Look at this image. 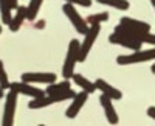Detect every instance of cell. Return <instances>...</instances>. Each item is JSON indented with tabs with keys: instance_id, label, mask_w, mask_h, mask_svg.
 Wrapping results in <instances>:
<instances>
[{
	"instance_id": "obj_1",
	"label": "cell",
	"mask_w": 155,
	"mask_h": 126,
	"mask_svg": "<svg viewBox=\"0 0 155 126\" xmlns=\"http://www.w3.org/2000/svg\"><path fill=\"white\" fill-rule=\"evenodd\" d=\"M109 42L137 52V50L143 47V44L155 45V34H152L150 31L149 33H135L132 30L123 27L121 23H118L115 27V31L109 36Z\"/></svg>"
},
{
	"instance_id": "obj_2",
	"label": "cell",
	"mask_w": 155,
	"mask_h": 126,
	"mask_svg": "<svg viewBox=\"0 0 155 126\" xmlns=\"http://www.w3.org/2000/svg\"><path fill=\"white\" fill-rule=\"evenodd\" d=\"M79 50H81V44L78 42V39H71L68 44V50L65 55V61L62 66V77L65 80H71L74 75V66L79 61Z\"/></svg>"
},
{
	"instance_id": "obj_3",
	"label": "cell",
	"mask_w": 155,
	"mask_h": 126,
	"mask_svg": "<svg viewBox=\"0 0 155 126\" xmlns=\"http://www.w3.org/2000/svg\"><path fill=\"white\" fill-rule=\"evenodd\" d=\"M76 95L74 90L68 89L65 92H61V94H54V95H44V97H39V98H33L31 101L28 103V107L30 109H42V107H47V106H51V104H56V103H61V101H65V100H73Z\"/></svg>"
},
{
	"instance_id": "obj_4",
	"label": "cell",
	"mask_w": 155,
	"mask_h": 126,
	"mask_svg": "<svg viewBox=\"0 0 155 126\" xmlns=\"http://www.w3.org/2000/svg\"><path fill=\"white\" fill-rule=\"evenodd\" d=\"M62 11H64V14H65V16L68 17V20L73 23L74 30H76L78 33H79V34H85V33L88 31L90 25L87 23V20L79 14V12L76 11V8H74V5H73V3L65 2V3H64V6H62Z\"/></svg>"
},
{
	"instance_id": "obj_5",
	"label": "cell",
	"mask_w": 155,
	"mask_h": 126,
	"mask_svg": "<svg viewBox=\"0 0 155 126\" xmlns=\"http://www.w3.org/2000/svg\"><path fill=\"white\" fill-rule=\"evenodd\" d=\"M146 61H155V48L137 50L132 55H120L116 58V64L129 66V64H138V62H146Z\"/></svg>"
},
{
	"instance_id": "obj_6",
	"label": "cell",
	"mask_w": 155,
	"mask_h": 126,
	"mask_svg": "<svg viewBox=\"0 0 155 126\" xmlns=\"http://www.w3.org/2000/svg\"><path fill=\"white\" fill-rule=\"evenodd\" d=\"M17 92L9 89L6 97H5V109H3V118L2 124L3 126H12L16 118V107H17Z\"/></svg>"
},
{
	"instance_id": "obj_7",
	"label": "cell",
	"mask_w": 155,
	"mask_h": 126,
	"mask_svg": "<svg viewBox=\"0 0 155 126\" xmlns=\"http://www.w3.org/2000/svg\"><path fill=\"white\" fill-rule=\"evenodd\" d=\"M101 31V23H95V25H90V28L88 31L84 34V42L81 44V50H79V61L78 62H84L90 53V50H92L95 41H96V37Z\"/></svg>"
},
{
	"instance_id": "obj_8",
	"label": "cell",
	"mask_w": 155,
	"mask_h": 126,
	"mask_svg": "<svg viewBox=\"0 0 155 126\" xmlns=\"http://www.w3.org/2000/svg\"><path fill=\"white\" fill-rule=\"evenodd\" d=\"M22 81L25 83H42V84H51L56 81V73L51 72H27L22 73Z\"/></svg>"
},
{
	"instance_id": "obj_9",
	"label": "cell",
	"mask_w": 155,
	"mask_h": 126,
	"mask_svg": "<svg viewBox=\"0 0 155 126\" xmlns=\"http://www.w3.org/2000/svg\"><path fill=\"white\" fill-rule=\"evenodd\" d=\"M11 89H12V90H16L19 95H27V97H30V98H39V97L47 95V92L41 90L39 87L30 86V83H25V81L11 83Z\"/></svg>"
},
{
	"instance_id": "obj_10",
	"label": "cell",
	"mask_w": 155,
	"mask_h": 126,
	"mask_svg": "<svg viewBox=\"0 0 155 126\" xmlns=\"http://www.w3.org/2000/svg\"><path fill=\"white\" fill-rule=\"evenodd\" d=\"M87 98H88V92H85V90H81L79 94H76L74 98H73V101H71V104L65 111V117L67 118H74L78 114H79V111L82 109V106L85 104Z\"/></svg>"
},
{
	"instance_id": "obj_11",
	"label": "cell",
	"mask_w": 155,
	"mask_h": 126,
	"mask_svg": "<svg viewBox=\"0 0 155 126\" xmlns=\"http://www.w3.org/2000/svg\"><path fill=\"white\" fill-rule=\"evenodd\" d=\"M99 103L102 106V109H104V114H106V118L110 124H118L120 121V117L118 114H116V111L113 107V103H112V98L106 94H101L99 97Z\"/></svg>"
},
{
	"instance_id": "obj_12",
	"label": "cell",
	"mask_w": 155,
	"mask_h": 126,
	"mask_svg": "<svg viewBox=\"0 0 155 126\" xmlns=\"http://www.w3.org/2000/svg\"><path fill=\"white\" fill-rule=\"evenodd\" d=\"M120 23L123 27L135 31V33H149L150 31V25L147 22L137 20V19H132V17H121Z\"/></svg>"
},
{
	"instance_id": "obj_13",
	"label": "cell",
	"mask_w": 155,
	"mask_h": 126,
	"mask_svg": "<svg viewBox=\"0 0 155 126\" xmlns=\"http://www.w3.org/2000/svg\"><path fill=\"white\" fill-rule=\"evenodd\" d=\"M19 8L17 0H0V16H2V23L9 25L12 19V9Z\"/></svg>"
},
{
	"instance_id": "obj_14",
	"label": "cell",
	"mask_w": 155,
	"mask_h": 126,
	"mask_svg": "<svg viewBox=\"0 0 155 126\" xmlns=\"http://www.w3.org/2000/svg\"><path fill=\"white\" fill-rule=\"evenodd\" d=\"M25 19H28V6L19 5V8L16 9V14L12 16V19H11V23L8 25L9 31H11V33L19 31L20 27H22V23L25 22Z\"/></svg>"
},
{
	"instance_id": "obj_15",
	"label": "cell",
	"mask_w": 155,
	"mask_h": 126,
	"mask_svg": "<svg viewBox=\"0 0 155 126\" xmlns=\"http://www.w3.org/2000/svg\"><path fill=\"white\" fill-rule=\"evenodd\" d=\"M95 84H96V89H98V90H101L102 94L109 95L112 100H121V98H123V92L118 90L116 87L110 86L107 81H104V80H101V78H99V80L95 81Z\"/></svg>"
},
{
	"instance_id": "obj_16",
	"label": "cell",
	"mask_w": 155,
	"mask_h": 126,
	"mask_svg": "<svg viewBox=\"0 0 155 126\" xmlns=\"http://www.w3.org/2000/svg\"><path fill=\"white\" fill-rule=\"evenodd\" d=\"M71 80H73L78 86H79L82 90H85V92H88V94H93L95 90H98V89H96V84L92 83L90 80H87L85 77H82L81 73H74Z\"/></svg>"
},
{
	"instance_id": "obj_17",
	"label": "cell",
	"mask_w": 155,
	"mask_h": 126,
	"mask_svg": "<svg viewBox=\"0 0 155 126\" xmlns=\"http://www.w3.org/2000/svg\"><path fill=\"white\" fill-rule=\"evenodd\" d=\"M68 89H71L70 87V80H65L64 78V81H61V83H51V84H48L47 86V94L48 95H54V94H61V92H65V90H68Z\"/></svg>"
},
{
	"instance_id": "obj_18",
	"label": "cell",
	"mask_w": 155,
	"mask_h": 126,
	"mask_svg": "<svg viewBox=\"0 0 155 126\" xmlns=\"http://www.w3.org/2000/svg\"><path fill=\"white\" fill-rule=\"evenodd\" d=\"M44 3V0H31L30 5H28V20L30 22H34L39 11H41V6Z\"/></svg>"
},
{
	"instance_id": "obj_19",
	"label": "cell",
	"mask_w": 155,
	"mask_h": 126,
	"mask_svg": "<svg viewBox=\"0 0 155 126\" xmlns=\"http://www.w3.org/2000/svg\"><path fill=\"white\" fill-rule=\"evenodd\" d=\"M98 3H102V5H107V6H112V8H116V9H121V11H126L129 9L130 3L127 0H96Z\"/></svg>"
},
{
	"instance_id": "obj_20",
	"label": "cell",
	"mask_w": 155,
	"mask_h": 126,
	"mask_svg": "<svg viewBox=\"0 0 155 126\" xmlns=\"http://www.w3.org/2000/svg\"><path fill=\"white\" fill-rule=\"evenodd\" d=\"M85 20H87V23H88V25L102 23V22L109 20V12H96V14H90Z\"/></svg>"
},
{
	"instance_id": "obj_21",
	"label": "cell",
	"mask_w": 155,
	"mask_h": 126,
	"mask_svg": "<svg viewBox=\"0 0 155 126\" xmlns=\"http://www.w3.org/2000/svg\"><path fill=\"white\" fill-rule=\"evenodd\" d=\"M0 87L5 89V90L11 89V81L8 80V75H6V70H5V66H3V61H0Z\"/></svg>"
},
{
	"instance_id": "obj_22",
	"label": "cell",
	"mask_w": 155,
	"mask_h": 126,
	"mask_svg": "<svg viewBox=\"0 0 155 126\" xmlns=\"http://www.w3.org/2000/svg\"><path fill=\"white\" fill-rule=\"evenodd\" d=\"M64 2H70L73 5H79V6H84V8L92 6V0H64Z\"/></svg>"
},
{
	"instance_id": "obj_23",
	"label": "cell",
	"mask_w": 155,
	"mask_h": 126,
	"mask_svg": "<svg viewBox=\"0 0 155 126\" xmlns=\"http://www.w3.org/2000/svg\"><path fill=\"white\" fill-rule=\"evenodd\" d=\"M147 115H149L150 118L155 120V106H150V107L147 109Z\"/></svg>"
},
{
	"instance_id": "obj_24",
	"label": "cell",
	"mask_w": 155,
	"mask_h": 126,
	"mask_svg": "<svg viewBox=\"0 0 155 126\" xmlns=\"http://www.w3.org/2000/svg\"><path fill=\"white\" fill-rule=\"evenodd\" d=\"M3 90H5V89H2V87H0V100L3 98Z\"/></svg>"
},
{
	"instance_id": "obj_25",
	"label": "cell",
	"mask_w": 155,
	"mask_h": 126,
	"mask_svg": "<svg viewBox=\"0 0 155 126\" xmlns=\"http://www.w3.org/2000/svg\"><path fill=\"white\" fill-rule=\"evenodd\" d=\"M150 70H152V73L155 75V62H153V64H152V67H150Z\"/></svg>"
},
{
	"instance_id": "obj_26",
	"label": "cell",
	"mask_w": 155,
	"mask_h": 126,
	"mask_svg": "<svg viewBox=\"0 0 155 126\" xmlns=\"http://www.w3.org/2000/svg\"><path fill=\"white\" fill-rule=\"evenodd\" d=\"M150 3H152V6L155 8V0H150Z\"/></svg>"
},
{
	"instance_id": "obj_27",
	"label": "cell",
	"mask_w": 155,
	"mask_h": 126,
	"mask_svg": "<svg viewBox=\"0 0 155 126\" xmlns=\"http://www.w3.org/2000/svg\"><path fill=\"white\" fill-rule=\"evenodd\" d=\"M0 33H2V25H0Z\"/></svg>"
}]
</instances>
